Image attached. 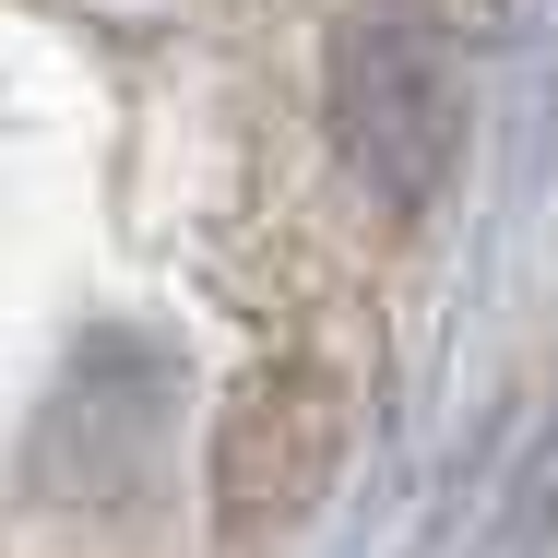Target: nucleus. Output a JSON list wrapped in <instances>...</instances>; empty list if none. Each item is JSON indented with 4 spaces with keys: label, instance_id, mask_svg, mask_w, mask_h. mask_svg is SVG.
I'll return each instance as SVG.
<instances>
[{
    "label": "nucleus",
    "instance_id": "obj_1",
    "mask_svg": "<svg viewBox=\"0 0 558 558\" xmlns=\"http://www.w3.org/2000/svg\"><path fill=\"white\" fill-rule=\"evenodd\" d=\"M392 119H404V179L428 191L451 167V119H463V60H451V36L428 24H368L356 48H344V143H356V167L380 179V155H392Z\"/></svg>",
    "mask_w": 558,
    "mask_h": 558
},
{
    "label": "nucleus",
    "instance_id": "obj_2",
    "mask_svg": "<svg viewBox=\"0 0 558 558\" xmlns=\"http://www.w3.org/2000/svg\"><path fill=\"white\" fill-rule=\"evenodd\" d=\"M286 404L262 392L250 416H238V440H226V523H274V511H298L310 487H322V463H333V404L310 392V416L298 428H274Z\"/></svg>",
    "mask_w": 558,
    "mask_h": 558
}]
</instances>
